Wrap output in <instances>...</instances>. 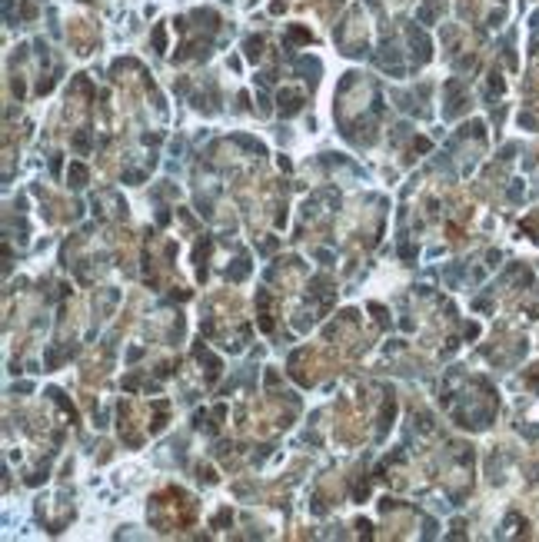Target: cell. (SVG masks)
<instances>
[{
	"mask_svg": "<svg viewBox=\"0 0 539 542\" xmlns=\"http://www.w3.org/2000/svg\"><path fill=\"white\" fill-rule=\"evenodd\" d=\"M67 180H70L73 190L87 186V166H84V163H70V173H67Z\"/></svg>",
	"mask_w": 539,
	"mask_h": 542,
	"instance_id": "cell-3",
	"label": "cell"
},
{
	"mask_svg": "<svg viewBox=\"0 0 539 542\" xmlns=\"http://www.w3.org/2000/svg\"><path fill=\"white\" fill-rule=\"evenodd\" d=\"M73 147H77V150L84 153L87 147H90V136H87V133H77V136H73Z\"/></svg>",
	"mask_w": 539,
	"mask_h": 542,
	"instance_id": "cell-4",
	"label": "cell"
},
{
	"mask_svg": "<svg viewBox=\"0 0 539 542\" xmlns=\"http://www.w3.org/2000/svg\"><path fill=\"white\" fill-rule=\"evenodd\" d=\"M247 273H250V260H247V256H240V260H236V263L227 270V279L240 283V279H247Z\"/></svg>",
	"mask_w": 539,
	"mask_h": 542,
	"instance_id": "cell-2",
	"label": "cell"
},
{
	"mask_svg": "<svg viewBox=\"0 0 539 542\" xmlns=\"http://www.w3.org/2000/svg\"><path fill=\"white\" fill-rule=\"evenodd\" d=\"M399 256H403V260H413V256H416V250H413V246H410V243H406V246H403V250H399Z\"/></svg>",
	"mask_w": 539,
	"mask_h": 542,
	"instance_id": "cell-6",
	"label": "cell"
},
{
	"mask_svg": "<svg viewBox=\"0 0 539 542\" xmlns=\"http://www.w3.org/2000/svg\"><path fill=\"white\" fill-rule=\"evenodd\" d=\"M300 103H303V97H300V93H290V90L280 93V110H283V117H293V113L300 110Z\"/></svg>",
	"mask_w": 539,
	"mask_h": 542,
	"instance_id": "cell-1",
	"label": "cell"
},
{
	"mask_svg": "<svg viewBox=\"0 0 539 542\" xmlns=\"http://www.w3.org/2000/svg\"><path fill=\"white\" fill-rule=\"evenodd\" d=\"M123 180H127V183H140L143 173H140V170H127V173H123Z\"/></svg>",
	"mask_w": 539,
	"mask_h": 542,
	"instance_id": "cell-5",
	"label": "cell"
}]
</instances>
